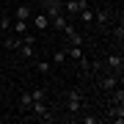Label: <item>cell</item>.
<instances>
[{
    "instance_id": "obj_12",
    "label": "cell",
    "mask_w": 124,
    "mask_h": 124,
    "mask_svg": "<svg viewBox=\"0 0 124 124\" xmlns=\"http://www.w3.org/2000/svg\"><path fill=\"white\" fill-rule=\"evenodd\" d=\"M33 69L41 72V75H50L53 72V61L50 58H33Z\"/></svg>"
},
{
    "instance_id": "obj_16",
    "label": "cell",
    "mask_w": 124,
    "mask_h": 124,
    "mask_svg": "<svg viewBox=\"0 0 124 124\" xmlns=\"http://www.w3.org/2000/svg\"><path fill=\"white\" fill-rule=\"evenodd\" d=\"M66 55H69V61H83V58H85V53H83V47H80V44H72V47H66Z\"/></svg>"
},
{
    "instance_id": "obj_24",
    "label": "cell",
    "mask_w": 124,
    "mask_h": 124,
    "mask_svg": "<svg viewBox=\"0 0 124 124\" xmlns=\"http://www.w3.org/2000/svg\"><path fill=\"white\" fill-rule=\"evenodd\" d=\"M113 39H116V41L124 39V28H121V25H113Z\"/></svg>"
},
{
    "instance_id": "obj_2",
    "label": "cell",
    "mask_w": 124,
    "mask_h": 124,
    "mask_svg": "<svg viewBox=\"0 0 124 124\" xmlns=\"http://www.w3.org/2000/svg\"><path fill=\"white\" fill-rule=\"evenodd\" d=\"M119 83H121V75H116V72H99L97 80H94V85H97L99 91H108V94H110Z\"/></svg>"
},
{
    "instance_id": "obj_15",
    "label": "cell",
    "mask_w": 124,
    "mask_h": 124,
    "mask_svg": "<svg viewBox=\"0 0 124 124\" xmlns=\"http://www.w3.org/2000/svg\"><path fill=\"white\" fill-rule=\"evenodd\" d=\"M19 44H22V36H6V39H3V47L6 50H11V53H17V50H19Z\"/></svg>"
},
{
    "instance_id": "obj_8",
    "label": "cell",
    "mask_w": 124,
    "mask_h": 124,
    "mask_svg": "<svg viewBox=\"0 0 124 124\" xmlns=\"http://www.w3.org/2000/svg\"><path fill=\"white\" fill-rule=\"evenodd\" d=\"M63 36L69 39V44H80V47H83V33L75 28V22H72V19H69V25L63 28Z\"/></svg>"
},
{
    "instance_id": "obj_9",
    "label": "cell",
    "mask_w": 124,
    "mask_h": 124,
    "mask_svg": "<svg viewBox=\"0 0 124 124\" xmlns=\"http://www.w3.org/2000/svg\"><path fill=\"white\" fill-rule=\"evenodd\" d=\"M31 25L36 28V31H50V17H47L44 11H39V14L31 17Z\"/></svg>"
},
{
    "instance_id": "obj_18",
    "label": "cell",
    "mask_w": 124,
    "mask_h": 124,
    "mask_svg": "<svg viewBox=\"0 0 124 124\" xmlns=\"http://www.w3.org/2000/svg\"><path fill=\"white\" fill-rule=\"evenodd\" d=\"M31 105H33V97H31V91L19 94V113H28V110H31Z\"/></svg>"
},
{
    "instance_id": "obj_11",
    "label": "cell",
    "mask_w": 124,
    "mask_h": 124,
    "mask_svg": "<svg viewBox=\"0 0 124 124\" xmlns=\"http://www.w3.org/2000/svg\"><path fill=\"white\" fill-rule=\"evenodd\" d=\"M66 25H69V17H66V14H55V17H50V28L58 31V33H63Z\"/></svg>"
},
{
    "instance_id": "obj_20",
    "label": "cell",
    "mask_w": 124,
    "mask_h": 124,
    "mask_svg": "<svg viewBox=\"0 0 124 124\" xmlns=\"http://www.w3.org/2000/svg\"><path fill=\"white\" fill-rule=\"evenodd\" d=\"M14 19H31V6H17L14 8Z\"/></svg>"
},
{
    "instance_id": "obj_5",
    "label": "cell",
    "mask_w": 124,
    "mask_h": 124,
    "mask_svg": "<svg viewBox=\"0 0 124 124\" xmlns=\"http://www.w3.org/2000/svg\"><path fill=\"white\" fill-rule=\"evenodd\" d=\"M85 6H88V0H63V14H66L69 19H75Z\"/></svg>"
},
{
    "instance_id": "obj_17",
    "label": "cell",
    "mask_w": 124,
    "mask_h": 124,
    "mask_svg": "<svg viewBox=\"0 0 124 124\" xmlns=\"http://www.w3.org/2000/svg\"><path fill=\"white\" fill-rule=\"evenodd\" d=\"M108 119L110 121H124V105H110V110H108Z\"/></svg>"
},
{
    "instance_id": "obj_7",
    "label": "cell",
    "mask_w": 124,
    "mask_h": 124,
    "mask_svg": "<svg viewBox=\"0 0 124 124\" xmlns=\"http://www.w3.org/2000/svg\"><path fill=\"white\" fill-rule=\"evenodd\" d=\"M41 11H44L47 17L63 14V0H41Z\"/></svg>"
},
{
    "instance_id": "obj_13",
    "label": "cell",
    "mask_w": 124,
    "mask_h": 124,
    "mask_svg": "<svg viewBox=\"0 0 124 124\" xmlns=\"http://www.w3.org/2000/svg\"><path fill=\"white\" fill-rule=\"evenodd\" d=\"M50 61H53L55 66H63V63L69 61V55H66V47H55V50H53V58H50Z\"/></svg>"
},
{
    "instance_id": "obj_4",
    "label": "cell",
    "mask_w": 124,
    "mask_h": 124,
    "mask_svg": "<svg viewBox=\"0 0 124 124\" xmlns=\"http://www.w3.org/2000/svg\"><path fill=\"white\" fill-rule=\"evenodd\" d=\"M102 63H105V72H116V75H121V69H124V58H121V53L105 55V58H102Z\"/></svg>"
},
{
    "instance_id": "obj_19",
    "label": "cell",
    "mask_w": 124,
    "mask_h": 124,
    "mask_svg": "<svg viewBox=\"0 0 124 124\" xmlns=\"http://www.w3.org/2000/svg\"><path fill=\"white\" fill-rule=\"evenodd\" d=\"M77 19H80L83 25H94V8H91V6H85V8L77 14Z\"/></svg>"
},
{
    "instance_id": "obj_14",
    "label": "cell",
    "mask_w": 124,
    "mask_h": 124,
    "mask_svg": "<svg viewBox=\"0 0 124 124\" xmlns=\"http://www.w3.org/2000/svg\"><path fill=\"white\" fill-rule=\"evenodd\" d=\"M28 28H31V19H14V17H11V31L17 33V36L28 33Z\"/></svg>"
},
{
    "instance_id": "obj_21",
    "label": "cell",
    "mask_w": 124,
    "mask_h": 124,
    "mask_svg": "<svg viewBox=\"0 0 124 124\" xmlns=\"http://www.w3.org/2000/svg\"><path fill=\"white\" fill-rule=\"evenodd\" d=\"M31 97H33V102H36V99H50V91H47V88H33Z\"/></svg>"
},
{
    "instance_id": "obj_6",
    "label": "cell",
    "mask_w": 124,
    "mask_h": 124,
    "mask_svg": "<svg viewBox=\"0 0 124 124\" xmlns=\"http://www.w3.org/2000/svg\"><path fill=\"white\" fill-rule=\"evenodd\" d=\"M94 22H97V31H108L110 28V8H97L94 11Z\"/></svg>"
},
{
    "instance_id": "obj_3",
    "label": "cell",
    "mask_w": 124,
    "mask_h": 124,
    "mask_svg": "<svg viewBox=\"0 0 124 124\" xmlns=\"http://www.w3.org/2000/svg\"><path fill=\"white\" fill-rule=\"evenodd\" d=\"M28 113H31L33 119H39V121H50V119H53V108H50L47 99H36Z\"/></svg>"
},
{
    "instance_id": "obj_10",
    "label": "cell",
    "mask_w": 124,
    "mask_h": 124,
    "mask_svg": "<svg viewBox=\"0 0 124 124\" xmlns=\"http://www.w3.org/2000/svg\"><path fill=\"white\" fill-rule=\"evenodd\" d=\"M17 55L22 58V61H33V58L39 55V50H36V44H25V41H22L19 50H17Z\"/></svg>"
},
{
    "instance_id": "obj_22",
    "label": "cell",
    "mask_w": 124,
    "mask_h": 124,
    "mask_svg": "<svg viewBox=\"0 0 124 124\" xmlns=\"http://www.w3.org/2000/svg\"><path fill=\"white\" fill-rule=\"evenodd\" d=\"M77 121H83V124H99V116H91V113L80 116V113H77Z\"/></svg>"
},
{
    "instance_id": "obj_1",
    "label": "cell",
    "mask_w": 124,
    "mask_h": 124,
    "mask_svg": "<svg viewBox=\"0 0 124 124\" xmlns=\"http://www.w3.org/2000/svg\"><path fill=\"white\" fill-rule=\"evenodd\" d=\"M63 102H66V110L69 113H83V108H85V99H83V91L80 88H69L66 94H63Z\"/></svg>"
},
{
    "instance_id": "obj_23",
    "label": "cell",
    "mask_w": 124,
    "mask_h": 124,
    "mask_svg": "<svg viewBox=\"0 0 124 124\" xmlns=\"http://www.w3.org/2000/svg\"><path fill=\"white\" fill-rule=\"evenodd\" d=\"M0 31H6V33L11 31V17H8V14H3V17H0Z\"/></svg>"
}]
</instances>
